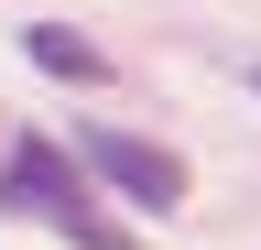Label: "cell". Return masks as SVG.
Returning a JSON list of instances; mask_svg holds the SVG:
<instances>
[{"mask_svg": "<svg viewBox=\"0 0 261 250\" xmlns=\"http://www.w3.org/2000/svg\"><path fill=\"white\" fill-rule=\"evenodd\" d=\"M22 44H33V66H44V76H65V87H98V76H109V54H98L76 22H33Z\"/></svg>", "mask_w": 261, "mask_h": 250, "instance_id": "cell-3", "label": "cell"}, {"mask_svg": "<svg viewBox=\"0 0 261 250\" xmlns=\"http://www.w3.org/2000/svg\"><path fill=\"white\" fill-rule=\"evenodd\" d=\"M0 217H44V229H65L76 250H130V229L98 217L76 152H65L55 131H22V142H11V163H0Z\"/></svg>", "mask_w": 261, "mask_h": 250, "instance_id": "cell-1", "label": "cell"}, {"mask_svg": "<svg viewBox=\"0 0 261 250\" xmlns=\"http://www.w3.org/2000/svg\"><path fill=\"white\" fill-rule=\"evenodd\" d=\"M76 174L120 185L142 217H174V207H185V163H174L163 142H142V131H87V142H76Z\"/></svg>", "mask_w": 261, "mask_h": 250, "instance_id": "cell-2", "label": "cell"}]
</instances>
